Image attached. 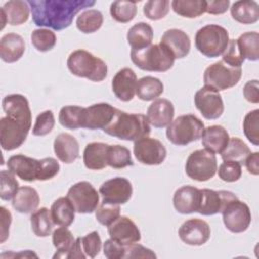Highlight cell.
<instances>
[{
  "mask_svg": "<svg viewBox=\"0 0 259 259\" xmlns=\"http://www.w3.org/2000/svg\"><path fill=\"white\" fill-rule=\"evenodd\" d=\"M27 3L34 24L55 30L69 27L78 12L95 5L93 0H30Z\"/></svg>",
  "mask_w": 259,
  "mask_h": 259,
  "instance_id": "obj_2",
  "label": "cell"
},
{
  "mask_svg": "<svg viewBox=\"0 0 259 259\" xmlns=\"http://www.w3.org/2000/svg\"><path fill=\"white\" fill-rule=\"evenodd\" d=\"M195 47L207 58L223 55L230 40L228 30L218 24H207L199 28L195 34Z\"/></svg>",
  "mask_w": 259,
  "mask_h": 259,
  "instance_id": "obj_7",
  "label": "cell"
},
{
  "mask_svg": "<svg viewBox=\"0 0 259 259\" xmlns=\"http://www.w3.org/2000/svg\"><path fill=\"white\" fill-rule=\"evenodd\" d=\"M109 145L93 142L86 145L83 152V162L89 170H101L107 166V150Z\"/></svg>",
  "mask_w": 259,
  "mask_h": 259,
  "instance_id": "obj_27",
  "label": "cell"
},
{
  "mask_svg": "<svg viewBox=\"0 0 259 259\" xmlns=\"http://www.w3.org/2000/svg\"><path fill=\"white\" fill-rule=\"evenodd\" d=\"M218 170L215 155L206 149L192 152L185 163V172L193 180L202 182L211 179Z\"/></svg>",
  "mask_w": 259,
  "mask_h": 259,
  "instance_id": "obj_9",
  "label": "cell"
},
{
  "mask_svg": "<svg viewBox=\"0 0 259 259\" xmlns=\"http://www.w3.org/2000/svg\"><path fill=\"white\" fill-rule=\"evenodd\" d=\"M40 160H36L24 155L11 156L7 161L8 170L20 179L33 182L38 179L40 172Z\"/></svg>",
  "mask_w": 259,
  "mask_h": 259,
  "instance_id": "obj_19",
  "label": "cell"
},
{
  "mask_svg": "<svg viewBox=\"0 0 259 259\" xmlns=\"http://www.w3.org/2000/svg\"><path fill=\"white\" fill-rule=\"evenodd\" d=\"M169 6L170 3L168 0H150L145 3L143 11L147 18L159 20L168 14Z\"/></svg>",
  "mask_w": 259,
  "mask_h": 259,
  "instance_id": "obj_46",
  "label": "cell"
},
{
  "mask_svg": "<svg viewBox=\"0 0 259 259\" xmlns=\"http://www.w3.org/2000/svg\"><path fill=\"white\" fill-rule=\"evenodd\" d=\"M102 202L110 204H124L133 194L132 183L124 177H114L106 180L99 187Z\"/></svg>",
  "mask_w": 259,
  "mask_h": 259,
  "instance_id": "obj_14",
  "label": "cell"
},
{
  "mask_svg": "<svg viewBox=\"0 0 259 259\" xmlns=\"http://www.w3.org/2000/svg\"><path fill=\"white\" fill-rule=\"evenodd\" d=\"M30 7L26 1L11 0L6 2L0 9L2 27L5 24L20 25L28 20Z\"/></svg>",
  "mask_w": 259,
  "mask_h": 259,
  "instance_id": "obj_24",
  "label": "cell"
},
{
  "mask_svg": "<svg viewBox=\"0 0 259 259\" xmlns=\"http://www.w3.org/2000/svg\"><path fill=\"white\" fill-rule=\"evenodd\" d=\"M30 38L32 46L39 52H48L52 50L57 42L55 32L48 28L34 29L31 32Z\"/></svg>",
  "mask_w": 259,
  "mask_h": 259,
  "instance_id": "obj_43",
  "label": "cell"
},
{
  "mask_svg": "<svg viewBox=\"0 0 259 259\" xmlns=\"http://www.w3.org/2000/svg\"><path fill=\"white\" fill-rule=\"evenodd\" d=\"M52 241L54 247L57 249L53 258H67L76 240L67 227H60L53 232Z\"/></svg>",
  "mask_w": 259,
  "mask_h": 259,
  "instance_id": "obj_34",
  "label": "cell"
},
{
  "mask_svg": "<svg viewBox=\"0 0 259 259\" xmlns=\"http://www.w3.org/2000/svg\"><path fill=\"white\" fill-rule=\"evenodd\" d=\"M203 122L193 114L180 115L167 126V139L176 146H186L201 138Z\"/></svg>",
  "mask_w": 259,
  "mask_h": 259,
  "instance_id": "obj_6",
  "label": "cell"
},
{
  "mask_svg": "<svg viewBox=\"0 0 259 259\" xmlns=\"http://www.w3.org/2000/svg\"><path fill=\"white\" fill-rule=\"evenodd\" d=\"M0 212H1V239L0 242L4 243L6 239L9 236V227L12 221L11 213L8 209H6L4 206L0 207Z\"/></svg>",
  "mask_w": 259,
  "mask_h": 259,
  "instance_id": "obj_56",
  "label": "cell"
},
{
  "mask_svg": "<svg viewBox=\"0 0 259 259\" xmlns=\"http://www.w3.org/2000/svg\"><path fill=\"white\" fill-rule=\"evenodd\" d=\"M75 207L76 212L91 213L95 211L99 203V194L88 181H80L72 185L67 193Z\"/></svg>",
  "mask_w": 259,
  "mask_h": 259,
  "instance_id": "obj_10",
  "label": "cell"
},
{
  "mask_svg": "<svg viewBox=\"0 0 259 259\" xmlns=\"http://www.w3.org/2000/svg\"><path fill=\"white\" fill-rule=\"evenodd\" d=\"M31 230L37 237H48L53 231L55 225L51 215V210L47 207H41L34 210L30 215Z\"/></svg>",
  "mask_w": 259,
  "mask_h": 259,
  "instance_id": "obj_35",
  "label": "cell"
},
{
  "mask_svg": "<svg viewBox=\"0 0 259 259\" xmlns=\"http://www.w3.org/2000/svg\"><path fill=\"white\" fill-rule=\"evenodd\" d=\"M134 162L130 150L120 145H109L107 150V166L114 169H122L133 166Z\"/></svg>",
  "mask_w": 259,
  "mask_h": 259,
  "instance_id": "obj_40",
  "label": "cell"
},
{
  "mask_svg": "<svg viewBox=\"0 0 259 259\" xmlns=\"http://www.w3.org/2000/svg\"><path fill=\"white\" fill-rule=\"evenodd\" d=\"M67 66L73 75L93 82L103 81L107 76L106 63L85 50L72 52L68 57Z\"/></svg>",
  "mask_w": 259,
  "mask_h": 259,
  "instance_id": "obj_5",
  "label": "cell"
},
{
  "mask_svg": "<svg viewBox=\"0 0 259 259\" xmlns=\"http://www.w3.org/2000/svg\"><path fill=\"white\" fill-rule=\"evenodd\" d=\"M259 84L258 80H250L248 81L243 89L244 97L247 101L251 103H258L259 102Z\"/></svg>",
  "mask_w": 259,
  "mask_h": 259,
  "instance_id": "obj_55",
  "label": "cell"
},
{
  "mask_svg": "<svg viewBox=\"0 0 259 259\" xmlns=\"http://www.w3.org/2000/svg\"><path fill=\"white\" fill-rule=\"evenodd\" d=\"M243 131L249 142L254 146L259 145V109L249 111L245 115Z\"/></svg>",
  "mask_w": 259,
  "mask_h": 259,
  "instance_id": "obj_44",
  "label": "cell"
},
{
  "mask_svg": "<svg viewBox=\"0 0 259 259\" xmlns=\"http://www.w3.org/2000/svg\"><path fill=\"white\" fill-rule=\"evenodd\" d=\"M230 6L229 0H210L206 1L205 12L209 14H222L225 13Z\"/></svg>",
  "mask_w": 259,
  "mask_h": 259,
  "instance_id": "obj_57",
  "label": "cell"
},
{
  "mask_svg": "<svg viewBox=\"0 0 259 259\" xmlns=\"http://www.w3.org/2000/svg\"><path fill=\"white\" fill-rule=\"evenodd\" d=\"M134 154L136 159L145 165H160L167 156L165 146L157 139L144 137L134 144Z\"/></svg>",
  "mask_w": 259,
  "mask_h": 259,
  "instance_id": "obj_12",
  "label": "cell"
},
{
  "mask_svg": "<svg viewBox=\"0 0 259 259\" xmlns=\"http://www.w3.org/2000/svg\"><path fill=\"white\" fill-rule=\"evenodd\" d=\"M79 143L72 135L62 133L56 137L54 152L61 162L65 164L73 163L79 157Z\"/></svg>",
  "mask_w": 259,
  "mask_h": 259,
  "instance_id": "obj_25",
  "label": "cell"
},
{
  "mask_svg": "<svg viewBox=\"0 0 259 259\" xmlns=\"http://www.w3.org/2000/svg\"><path fill=\"white\" fill-rule=\"evenodd\" d=\"M81 248L86 257L95 258L101 250V239L96 231L87 234L84 237H80Z\"/></svg>",
  "mask_w": 259,
  "mask_h": 259,
  "instance_id": "obj_49",
  "label": "cell"
},
{
  "mask_svg": "<svg viewBox=\"0 0 259 259\" xmlns=\"http://www.w3.org/2000/svg\"><path fill=\"white\" fill-rule=\"evenodd\" d=\"M103 23V15L99 10L88 9L83 11L76 19L77 28L83 33L97 31Z\"/></svg>",
  "mask_w": 259,
  "mask_h": 259,
  "instance_id": "obj_38",
  "label": "cell"
},
{
  "mask_svg": "<svg viewBox=\"0 0 259 259\" xmlns=\"http://www.w3.org/2000/svg\"><path fill=\"white\" fill-rule=\"evenodd\" d=\"M222 213L226 228L232 233H243L251 224L252 215L249 206L238 198L230 201Z\"/></svg>",
  "mask_w": 259,
  "mask_h": 259,
  "instance_id": "obj_11",
  "label": "cell"
},
{
  "mask_svg": "<svg viewBox=\"0 0 259 259\" xmlns=\"http://www.w3.org/2000/svg\"><path fill=\"white\" fill-rule=\"evenodd\" d=\"M55 126V116L52 110H46L40 112L35 119L32 127V135L36 137H42L52 132Z\"/></svg>",
  "mask_w": 259,
  "mask_h": 259,
  "instance_id": "obj_48",
  "label": "cell"
},
{
  "mask_svg": "<svg viewBox=\"0 0 259 259\" xmlns=\"http://www.w3.org/2000/svg\"><path fill=\"white\" fill-rule=\"evenodd\" d=\"M174 56L175 59H182L189 54L190 39L189 36L181 29L171 28L166 30L160 40Z\"/></svg>",
  "mask_w": 259,
  "mask_h": 259,
  "instance_id": "obj_23",
  "label": "cell"
},
{
  "mask_svg": "<svg viewBox=\"0 0 259 259\" xmlns=\"http://www.w3.org/2000/svg\"><path fill=\"white\" fill-rule=\"evenodd\" d=\"M103 254L108 259H122L124 256V245L108 239L104 242Z\"/></svg>",
  "mask_w": 259,
  "mask_h": 259,
  "instance_id": "obj_54",
  "label": "cell"
},
{
  "mask_svg": "<svg viewBox=\"0 0 259 259\" xmlns=\"http://www.w3.org/2000/svg\"><path fill=\"white\" fill-rule=\"evenodd\" d=\"M0 197L2 200L13 199L17 190L19 189V184L14 174L9 170H2L0 172Z\"/></svg>",
  "mask_w": 259,
  "mask_h": 259,
  "instance_id": "obj_45",
  "label": "cell"
},
{
  "mask_svg": "<svg viewBox=\"0 0 259 259\" xmlns=\"http://www.w3.org/2000/svg\"><path fill=\"white\" fill-rule=\"evenodd\" d=\"M6 116L0 119V144L3 150L19 148L26 140L31 126L28 100L21 94H9L2 99Z\"/></svg>",
  "mask_w": 259,
  "mask_h": 259,
  "instance_id": "obj_1",
  "label": "cell"
},
{
  "mask_svg": "<svg viewBox=\"0 0 259 259\" xmlns=\"http://www.w3.org/2000/svg\"><path fill=\"white\" fill-rule=\"evenodd\" d=\"M117 108L109 103H95L83 107L81 115V127L88 130H103L113 119Z\"/></svg>",
  "mask_w": 259,
  "mask_h": 259,
  "instance_id": "obj_13",
  "label": "cell"
},
{
  "mask_svg": "<svg viewBox=\"0 0 259 259\" xmlns=\"http://www.w3.org/2000/svg\"><path fill=\"white\" fill-rule=\"evenodd\" d=\"M164 91V85L158 78L146 76L138 80L136 94L144 101L154 100L159 97Z\"/></svg>",
  "mask_w": 259,
  "mask_h": 259,
  "instance_id": "obj_33",
  "label": "cell"
},
{
  "mask_svg": "<svg viewBox=\"0 0 259 259\" xmlns=\"http://www.w3.org/2000/svg\"><path fill=\"white\" fill-rule=\"evenodd\" d=\"M153 36L154 32L150 24L146 22H138L128 29L126 39L133 49H142L151 45Z\"/></svg>",
  "mask_w": 259,
  "mask_h": 259,
  "instance_id": "obj_32",
  "label": "cell"
},
{
  "mask_svg": "<svg viewBox=\"0 0 259 259\" xmlns=\"http://www.w3.org/2000/svg\"><path fill=\"white\" fill-rule=\"evenodd\" d=\"M120 215V207L118 204H110L101 202L95 209V217L98 223L108 227Z\"/></svg>",
  "mask_w": 259,
  "mask_h": 259,
  "instance_id": "obj_47",
  "label": "cell"
},
{
  "mask_svg": "<svg viewBox=\"0 0 259 259\" xmlns=\"http://www.w3.org/2000/svg\"><path fill=\"white\" fill-rule=\"evenodd\" d=\"M242 176V165L234 161H224L219 167V177L225 182H235Z\"/></svg>",
  "mask_w": 259,
  "mask_h": 259,
  "instance_id": "obj_50",
  "label": "cell"
},
{
  "mask_svg": "<svg viewBox=\"0 0 259 259\" xmlns=\"http://www.w3.org/2000/svg\"><path fill=\"white\" fill-rule=\"evenodd\" d=\"M82 106L67 105L61 108L59 112V122L66 128L77 130L81 127Z\"/></svg>",
  "mask_w": 259,
  "mask_h": 259,
  "instance_id": "obj_42",
  "label": "cell"
},
{
  "mask_svg": "<svg viewBox=\"0 0 259 259\" xmlns=\"http://www.w3.org/2000/svg\"><path fill=\"white\" fill-rule=\"evenodd\" d=\"M137 83L138 79L136 73L131 68H122L112 78V92L119 100L127 102L132 100L136 94Z\"/></svg>",
  "mask_w": 259,
  "mask_h": 259,
  "instance_id": "obj_20",
  "label": "cell"
},
{
  "mask_svg": "<svg viewBox=\"0 0 259 259\" xmlns=\"http://www.w3.org/2000/svg\"><path fill=\"white\" fill-rule=\"evenodd\" d=\"M182 242L190 246H201L210 238L209 225L200 219H190L184 222L178 230Z\"/></svg>",
  "mask_w": 259,
  "mask_h": 259,
  "instance_id": "obj_17",
  "label": "cell"
},
{
  "mask_svg": "<svg viewBox=\"0 0 259 259\" xmlns=\"http://www.w3.org/2000/svg\"><path fill=\"white\" fill-rule=\"evenodd\" d=\"M194 104L206 119H217L224 112V102L219 91L204 86L196 91Z\"/></svg>",
  "mask_w": 259,
  "mask_h": 259,
  "instance_id": "obj_15",
  "label": "cell"
},
{
  "mask_svg": "<svg viewBox=\"0 0 259 259\" xmlns=\"http://www.w3.org/2000/svg\"><path fill=\"white\" fill-rule=\"evenodd\" d=\"M137 14V5L133 1L117 0L110 5V15L111 17L121 23H126L132 21Z\"/></svg>",
  "mask_w": 259,
  "mask_h": 259,
  "instance_id": "obj_41",
  "label": "cell"
},
{
  "mask_svg": "<svg viewBox=\"0 0 259 259\" xmlns=\"http://www.w3.org/2000/svg\"><path fill=\"white\" fill-rule=\"evenodd\" d=\"M238 47L244 59L257 61L259 59V34L256 31H249L241 34L237 39Z\"/></svg>",
  "mask_w": 259,
  "mask_h": 259,
  "instance_id": "obj_39",
  "label": "cell"
},
{
  "mask_svg": "<svg viewBox=\"0 0 259 259\" xmlns=\"http://www.w3.org/2000/svg\"><path fill=\"white\" fill-rule=\"evenodd\" d=\"M25 44L21 35L17 33H6L0 40V58L6 63L18 61L24 54Z\"/></svg>",
  "mask_w": 259,
  "mask_h": 259,
  "instance_id": "obj_26",
  "label": "cell"
},
{
  "mask_svg": "<svg viewBox=\"0 0 259 259\" xmlns=\"http://www.w3.org/2000/svg\"><path fill=\"white\" fill-rule=\"evenodd\" d=\"M230 140L227 130L222 125H210L204 128L201 136V144L207 151L221 154Z\"/></svg>",
  "mask_w": 259,
  "mask_h": 259,
  "instance_id": "obj_28",
  "label": "cell"
},
{
  "mask_svg": "<svg viewBox=\"0 0 259 259\" xmlns=\"http://www.w3.org/2000/svg\"><path fill=\"white\" fill-rule=\"evenodd\" d=\"M250 153L251 150L241 139L231 138L228 145L221 153V157L224 161H234L243 165Z\"/></svg>",
  "mask_w": 259,
  "mask_h": 259,
  "instance_id": "obj_36",
  "label": "cell"
},
{
  "mask_svg": "<svg viewBox=\"0 0 259 259\" xmlns=\"http://www.w3.org/2000/svg\"><path fill=\"white\" fill-rule=\"evenodd\" d=\"M201 199L198 213L202 215H213L222 212L226 205L238 197L228 190H212L208 188L200 189Z\"/></svg>",
  "mask_w": 259,
  "mask_h": 259,
  "instance_id": "obj_16",
  "label": "cell"
},
{
  "mask_svg": "<svg viewBox=\"0 0 259 259\" xmlns=\"http://www.w3.org/2000/svg\"><path fill=\"white\" fill-rule=\"evenodd\" d=\"M39 204L37 191L30 186H21L12 199L13 208L20 213H30L36 210Z\"/></svg>",
  "mask_w": 259,
  "mask_h": 259,
  "instance_id": "obj_29",
  "label": "cell"
},
{
  "mask_svg": "<svg viewBox=\"0 0 259 259\" xmlns=\"http://www.w3.org/2000/svg\"><path fill=\"white\" fill-rule=\"evenodd\" d=\"M241 77V67H232L223 61H219L205 69L203 82L204 86L222 91L237 85Z\"/></svg>",
  "mask_w": 259,
  "mask_h": 259,
  "instance_id": "obj_8",
  "label": "cell"
},
{
  "mask_svg": "<svg viewBox=\"0 0 259 259\" xmlns=\"http://www.w3.org/2000/svg\"><path fill=\"white\" fill-rule=\"evenodd\" d=\"M105 134L124 141H137L148 137L151 126L146 115L141 113H127L119 109L111 122L102 130Z\"/></svg>",
  "mask_w": 259,
  "mask_h": 259,
  "instance_id": "obj_3",
  "label": "cell"
},
{
  "mask_svg": "<svg viewBox=\"0 0 259 259\" xmlns=\"http://www.w3.org/2000/svg\"><path fill=\"white\" fill-rule=\"evenodd\" d=\"M174 105L165 98L154 100L147 110V118L154 127L162 128L168 126L174 117Z\"/></svg>",
  "mask_w": 259,
  "mask_h": 259,
  "instance_id": "obj_22",
  "label": "cell"
},
{
  "mask_svg": "<svg viewBox=\"0 0 259 259\" xmlns=\"http://www.w3.org/2000/svg\"><path fill=\"white\" fill-rule=\"evenodd\" d=\"M41 165H40V172L38 179L39 181H45V180H50L53 177H55L59 171H60V165L59 162L52 157H47L40 160Z\"/></svg>",
  "mask_w": 259,
  "mask_h": 259,
  "instance_id": "obj_52",
  "label": "cell"
},
{
  "mask_svg": "<svg viewBox=\"0 0 259 259\" xmlns=\"http://www.w3.org/2000/svg\"><path fill=\"white\" fill-rule=\"evenodd\" d=\"M50 210L55 225L60 227H69L74 222L76 210L67 196L56 199Z\"/></svg>",
  "mask_w": 259,
  "mask_h": 259,
  "instance_id": "obj_31",
  "label": "cell"
},
{
  "mask_svg": "<svg viewBox=\"0 0 259 259\" xmlns=\"http://www.w3.org/2000/svg\"><path fill=\"white\" fill-rule=\"evenodd\" d=\"M156 254L140 245L137 243H133L130 245H124V256L123 258H130V259H134V258H156Z\"/></svg>",
  "mask_w": 259,
  "mask_h": 259,
  "instance_id": "obj_53",
  "label": "cell"
},
{
  "mask_svg": "<svg viewBox=\"0 0 259 259\" xmlns=\"http://www.w3.org/2000/svg\"><path fill=\"white\" fill-rule=\"evenodd\" d=\"M231 15L240 23H255L259 19V5L253 0L236 1L231 7Z\"/></svg>",
  "mask_w": 259,
  "mask_h": 259,
  "instance_id": "obj_30",
  "label": "cell"
},
{
  "mask_svg": "<svg viewBox=\"0 0 259 259\" xmlns=\"http://www.w3.org/2000/svg\"><path fill=\"white\" fill-rule=\"evenodd\" d=\"M223 62L232 66V67H241L244 63L245 59L241 54V51L238 47L237 39H230L226 50L224 51L223 55Z\"/></svg>",
  "mask_w": 259,
  "mask_h": 259,
  "instance_id": "obj_51",
  "label": "cell"
},
{
  "mask_svg": "<svg viewBox=\"0 0 259 259\" xmlns=\"http://www.w3.org/2000/svg\"><path fill=\"white\" fill-rule=\"evenodd\" d=\"M200 199V189L191 185H184L174 192L173 205L177 212L188 214L198 211Z\"/></svg>",
  "mask_w": 259,
  "mask_h": 259,
  "instance_id": "obj_21",
  "label": "cell"
},
{
  "mask_svg": "<svg viewBox=\"0 0 259 259\" xmlns=\"http://www.w3.org/2000/svg\"><path fill=\"white\" fill-rule=\"evenodd\" d=\"M248 172L252 175H258L259 174V153L254 152L250 153L249 156L246 158L244 162Z\"/></svg>",
  "mask_w": 259,
  "mask_h": 259,
  "instance_id": "obj_58",
  "label": "cell"
},
{
  "mask_svg": "<svg viewBox=\"0 0 259 259\" xmlns=\"http://www.w3.org/2000/svg\"><path fill=\"white\" fill-rule=\"evenodd\" d=\"M172 9L180 16L195 18L205 12L206 1L204 0H173Z\"/></svg>",
  "mask_w": 259,
  "mask_h": 259,
  "instance_id": "obj_37",
  "label": "cell"
},
{
  "mask_svg": "<svg viewBox=\"0 0 259 259\" xmlns=\"http://www.w3.org/2000/svg\"><path fill=\"white\" fill-rule=\"evenodd\" d=\"M110 239L122 245L138 243L141 240V232L137 225L127 217L119 215L107 227Z\"/></svg>",
  "mask_w": 259,
  "mask_h": 259,
  "instance_id": "obj_18",
  "label": "cell"
},
{
  "mask_svg": "<svg viewBox=\"0 0 259 259\" xmlns=\"http://www.w3.org/2000/svg\"><path fill=\"white\" fill-rule=\"evenodd\" d=\"M131 59L138 68L150 72H166L173 67L175 61L172 53L162 44L132 49Z\"/></svg>",
  "mask_w": 259,
  "mask_h": 259,
  "instance_id": "obj_4",
  "label": "cell"
}]
</instances>
